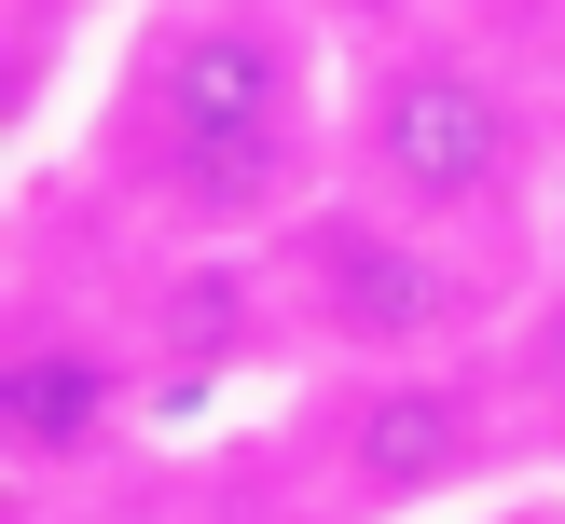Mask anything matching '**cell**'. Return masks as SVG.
Masks as SVG:
<instances>
[{"mask_svg": "<svg viewBox=\"0 0 565 524\" xmlns=\"http://www.w3.org/2000/svg\"><path fill=\"white\" fill-rule=\"evenodd\" d=\"M303 14L331 28V55H373V42H414V28L469 14V0H303Z\"/></svg>", "mask_w": 565, "mask_h": 524, "instance_id": "obj_8", "label": "cell"}, {"mask_svg": "<svg viewBox=\"0 0 565 524\" xmlns=\"http://www.w3.org/2000/svg\"><path fill=\"white\" fill-rule=\"evenodd\" d=\"M290 524H469L524 483L511 400L483 359H386V373H303V414L276 441Z\"/></svg>", "mask_w": 565, "mask_h": 524, "instance_id": "obj_3", "label": "cell"}, {"mask_svg": "<svg viewBox=\"0 0 565 524\" xmlns=\"http://www.w3.org/2000/svg\"><path fill=\"white\" fill-rule=\"evenodd\" d=\"M539 524H552V511H539Z\"/></svg>", "mask_w": 565, "mask_h": 524, "instance_id": "obj_11", "label": "cell"}, {"mask_svg": "<svg viewBox=\"0 0 565 524\" xmlns=\"http://www.w3.org/2000/svg\"><path fill=\"white\" fill-rule=\"evenodd\" d=\"M345 55L303 0H152L97 55L70 180L138 248H263L331 193Z\"/></svg>", "mask_w": 565, "mask_h": 524, "instance_id": "obj_1", "label": "cell"}, {"mask_svg": "<svg viewBox=\"0 0 565 524\" xmlns=\"http://www.w3.org/2000/svg\"><path fill=\"white\" fill-rule=\"evenodd\" d=\"M110 318H125L152 400H248V386H290L303 373L290 290H276L263 248H138L125 235Z\"/></svg>", "mask_w": 565, "mask_h": 524, "instance_id": "obj_5", "label": "cell"}, {"mask_svg": "<svg viewBox=\"0 0 565 524\" xmlns=\"http://www.w3.org/2000/svg\"><path fill=\"white\" fill-rule=\"evenodd\" d=\"M552 524H565V496H552Z\"/></svg>", "mask_w": 565, "mask_h": 524, "instance_id": "obj_10", "label": "cell"}, {"mask_svg": "<svg viewBox=\"0 0 565 524\" xmlns=\"http://www.w3.org/2000/svg\"><path fill=\"white\" fill-rule=\"evenodd\" d=\"M497 400H511V441H524V483L565 496V263L524 276L511 331H497Z\"/></svg>", "mask_w": 565, "mask_h": 524, "instance_id": "obj_7", "label": "cell"}, {"mask_svg": "<svg viewBox=\"0 0 565 524\" xmlns=\"http://www.w3.org/2000/svg\"><path fill=\"white\" fill-rule=\"evenodd\" d=\"M331 180L373 193V207L428 221L456 248H497V263L539 276V207L565 180L552 152V97L497 28L441 14L414 42L345 55V125H331Z\"/></svg>", "mask_w": 565, "mask_h": 524, "instance_id": "obj_2", "label": "cell"}, {"mask_svg": "<svg viewBox=\"0 0 565 524\" xmlns=\"http://www.w3.org/2000/svg\"><path fill=\"white\" fill-rule=\"evenodd\" d=\"M138 414H152V373L110 318V276L97 290H28L14 303V469L42 496H70L138 441Z\"/></svg>", "mask_w": 565, "mask_h": 524, "instance_id": "obj_6", "label": "cell"}, {"mask_svg": "<svg viewBox=\"0 0 565 524\" xmlns=\"http://www.w3.org/2000/svg\"><path fill=\"white\" fill-rule=\"evenodd\" d=\"M276 290H290L303 373H386V359H483L524 303V263L497 248H456L428 221L373 207V193L331 180L290 235H263Z\"/></svg>", "mask_w": 565, "mask_h": 524, "instance_id": "obj_4", "label": "cell"}, {"mask_svg": "<svg viewBox=\"0 0 565 524\" xmlns=\"http://www.w3.org/2000/svg\"><path fill=\"white\" fill-rule=\"evenodd\" d=\"M539 97H552V152H565V28L539 42Z\"/></svg>", "mask_w": 565, "mask_h": 524, "instance_id": "obj_9", "label": "cell"}]
</instances>
